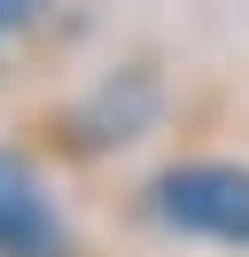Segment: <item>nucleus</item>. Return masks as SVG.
I'll use <instances>...</instances> for the list:
<instances>
[{
  "instance_id": "1",
  "label": "nucleus",
  "mask_w": 249,
  "mask_h": 257,
  "mask_svg": "<svg viewBox=\"0 0 249 257\" xmlns=\"http://www.w3.org/2000/svg\"><path fill=\"white\" fill-rule=\"evenodd\" d=\"M125 218H140L164 241L249 249V164L241 156H164L148 179H133Z\"/></svg>"
},
{
  "instance_id": "2",
  "label": "nucleus",
  "mask_w": 249,
  "mask_h": 257,
  "mask_svg": "<svg viewBox=\"0 0 249 257\" xmlns=\"http://www.w3.org/2000/svg\"><path fill=\"white\" fill-rule=\"evenodd\" d=\"M156 117H164V86H156V70H109V78H93L78 101H62V109H47V141H24L31 156H55V164H101L117 156V148H133L140 133H156Z\"/></svg>"
},
{
  "instance_id": "3",
  "label": "nucleus",
  "mask_w": 249,
  "mask_h": 257,
  "mask_svg": "<svg viewBox=\"0 0 249 257\" xmlns=\"http://www.w3.org/2000/svg\"><path fill=\"white\" fill-rule=\"evenodd\" d=\"M0 257H78L47 164L24 141H0Z\"/></svg>"
},
{
  "instance_id": "4",
  "label": "nucleus",
  "mask_w": 249,
  "mask_h": 257,
  "mask_svg": "<svg viewBox=\"0 0 249 257\" xmlns=\"http://www.w3.org/2000/svg\"><path fill=\"white\" fill-rule=\"evenodd\" d=\"M47 16H55V0H0V39L16 47V39H31Z\"/></svg>"
},
{
  "instance_id": "5",
  "label": "nucleus",
  "mask_w": 249,
  "mask_h": 257,
  "mask_svg": "<svg viewBox=\"0 0 249 257\" xmlns=\"http://www.w3.org/2000/svg\"><path fill=\"white\" fill-rule=\"evenodd\" d=\"M0 70H8V39H0Z\"/></svg>"
}]
</instances>
